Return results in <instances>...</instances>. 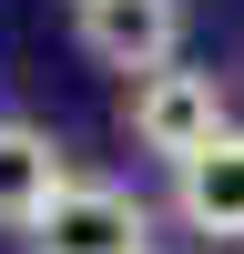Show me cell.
<instances>
[{
    "mask_svg": "<svg viewBox=\"0 0 244 254\" xmlns=\"http://www.w3.org/2000/svg\"><path fill=\"white\" fill-rule=\"evenodd\" d=\"M173 214L214 244H244V132H214L193 163H173Z\"/></svg>",
    "mask_w": 244,
    "mask_h": 254,
    "instance_id": "obj_5",
    "label": "cell"
},
{
    "mask_svg": "<svg viewBox=\"0 0 244 254\" xmlns=\"http://www.w3.org/2000/svg\"><path fill=\"white\" fill-rule=\"evenodd\" d=\"M122 122H132V142H142V153H163V163H193L214 132H234V122H224V81H214V71H142L132 102H122Z\"/></svg>",
    "mask_w": 244,
    "mask_h": 254,
    "instance_id": "obj_1",
    "label": "cell"
},
{
    "mask_svg": "<svg viewBox=\"0 0 244 254\" xmlns=\"http://www.w3.org/2000/svg\"><path fill=\"white\" fill-rule=\"evenodd\" d=\"M81 10H92V0H81Z\"/></svg>",
    "mask_w": 244,
    "mask_h": 254,
    "instance_id": "obj_6",
    "label": "cell"
},
{
    "mask_svg": "<svg viewBox=\"0 0 244 254\" xmlns=\"http://www.w3.org/2000/svg\"><path fill=\"white\" fill-rule=\"evenodd\" d=\"M71 183H81L71 153H61L41 122H0V224H10V234H31V224L51 214Z\"/></svg>",
    "mask_w": 244,
    "mask_h": 254,
    "instance_id": "obj_4",
    "label": "cell"
},
{
    "mask_svg": "<svg viewBox=\"0 0 244 254\" xmlns=\"http://www.w3.org/2000/svg\"><path fill=\"white\" fill-rule=\"evenodd\" d=\"M31 254H153V214L122 183H71L31 224Z\"/></svg>",
    "mask_w": 244,
    "mask_h": 254,
    "instance_id": "obj_2",
    "label": "cell"
},
{
    "mask_svg": "<svg viewBox=\"0 0 244 254\" xmlns=\"http://www.w3.org/2000/svg\"><path fill=\"white\" fill-rule=\"evenodd\" d=\"M81 51L102 61V71H173L183 51V0H92L81 10Z\"/></svg>",
    "mask_w": 244,
    "mask_h": 254,
    "instance_id": "obj_3",
    "label": "cell"
}]
</instances>
